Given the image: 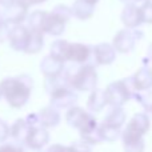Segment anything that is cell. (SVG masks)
<instances>
[{
	"mask_svg": "<svg viewBox=\"0 0 152 152\" xmlns=\"http://www.w3.org/2000/svg\"><path fill=\"white\" fill-rule=\"evenodd\" d=\"M37 120H39V127L42 128H55L60 123V112L56 108L48 105L40 110V112L37 113Z\"/></svg>",
	"mask_w": 152,
	"mask_h": 152,
	"instance_id": "16",
	"label": "cell"
},
{
	"mask_svg": "<svg viewBox=\"0 0 152 152\" xmlns=\"http://www.w3.org/2000/svg\"><path fill=\"white\" fill-rule=\"evenodd\" d=\"M104 94L105 99H107V104L111 107H123L134 96V91L129 87L127 79L116 80L108 84V87L104 89Z\"/></svg>",
	"mask_w": 152,
	"mask_h": 152,
	"instance_id": "7",
	"label": "cell"
},
{
	"mask_svg": "<svg viewBox=\"0 0 152 152\" xmlns=\"http://www.w3.org/2000/svg\"><path fill=\"white\" fill-rule=\"evenodd\" d=\"M81 1L87 3V4L92 5V7H95V5H96V4H97V1H99V0H81Z\"/></svg>",
	"mask_w": 152,
	"mask_h": 152,
	"instance_id": "36",
	"label": "cell"
},
{
	"mask_svg": "<svg viewBox=\"0 0 152 152\" xmlns=\"http://www.w3.org/2000/svg\"><path fill=\"white\" fill-rule=\"evenodd\" d=\"M61 76L72 89L80 92H91L96 88L97 74L94 64H74L64 67Z\"/></svg>",
	"mask_w": 152,
	"mask_h": 152,
	"instance_id": "3",
	"label": "cell"
},
{
	"mask_svg": "<svg viewBox=\"0 0 152 152\" xmlns=\"http://www.w3.org/2000/svg\"><path fill=\"white\" fill-rule=\"evenodd\" d=\"M135 1H151V0H135Z\"/></svg>",
	"mask_w": 152,
	"mask_h": 152,
	"instance_id": "38",
	"label": "cell"
},
{
	"mask_svg": "<svg viewBox=\"0 0 152 152\" xmlns=\"http://www.w3.org/2000/svg\"><path fill=\"white\" fill-rule=\"evenodd\" d=\"M64 67L66 66H64L63 61L56 60V59H53L52 56H50V55L43 58V60L40 61V71L45 76V79L60 76L63 74Z\"/></svg>",
	"mask_w": 152,
	"mask_h": 152,
	"instance_id": "19",
	"label": "cell"
},
{
	"mask_svg": "<svg viewBox=\"0 0 152 152\" xmlns=\"http://www.w3.org/2000/svg\"><path fill=\"white\" fill-rule=\"evenodd\" d=\"M34 80L29 75H19L13 77H5L0 81V94L15 110L23 108L31 97Z\"/></svg>",
	"mask_w": 152,
	"mask_h": 152,
	"instance_id": "2",
	"label": "cell"
},
{
	"mask_svg": "<svg viewBox=\"0 0 152 152\" xmlns=\"http://www.w3.org/2000/svg\"><path fill=\"white\" fill-rule=\"evenodd\" d=\"M107 104V99H105V94L104 89H99L95 88L94 91H91L87 100V110L88 112H100V111L104 110V107Z\"/></svg>",
	"mask_w": 152,
	"mask_h": 152,
	"instance_id": "21",
	"label": "cell"
},
{
	"mask_svg": "<svg viewBox=\"0 0 152 152\" xmlns=\"http://www.w3.org/2000/svg\"><path fill=\"white\" fill-rule=\"evenodd\" d=\"M15 1L16 0H0V5H1L3 10H4V8H8L10 5H12Z\"/></svg>",
	"mask_w": 152,
	"mask_h": 152,
	"instance_id": "33",
	"label": "cell"
},
{
	"mask_svg": "<svg viewBox=\"0 0 152 152\" xmlns=\"http://www.w3.org/2000/svg\"><path fill=\"white\" fill-rule=\"evenodd\" d=\"M10 31H11L10 24L5 23L4 20H0V43H4L5 40H8Z\"/></svg>",
	"mask_w": 152,
	"mask_h": 152,
	"instance_id": "30",
	"label": "cell"
},
{
	"mask_svg": "<svg viewBox=\"0 0 152 152\" xmlns=\"http://www.w3.org/2000/svg\"><path fill=\"white\" fill-rule=\"evenodd\" d=\"M44 47V34L42 32H35V31H31V35H29V40L27 43V47L24 50L26 53H37L43 50Z\"/></svg>",
	"mask_w": 152,
	"mask_h": 152,
	"instance_id": "24",
	"label": "cell"
},
{
	"mask_svg": "<svg viewBox=\"0 0 152 152\" xmlns=\"http://www.w3.org/2000/svg\"><path fill=\"white\" fill-rule=\"evenodd\" d=\"M94 10L95 7H92V5L87 4L81 0H76L71 7V13L79 20H87L94 15Z\"/></svg>",
	"mask_w": 152,
	"mask_h": 152,
	"instance_id": "23",
	"label": "cell"
},
{
	"mask_svg": "<svg viewBox=\"0 0 152 152\" xmlns=\"http://www.w3.org/2000/svg\"><path fill=\"white\" fill-rule=\"evenodd\" d=\"M28 8L29 5L27 4L26 0H16L12 5L4 8V11L1 12V19L11 27L23 24L28 16Z\"/></svg>",
	"mask_w": 152,
	"mask_h": 152,
	"instance_id": "9",
	"label": "cell"
},
{
	"mask_svg": "<svg viewBox=\"0 0 152 152\" xmlns=\"http://www.w3.org/2000/svg\"><path fill=\"white\" fill-rule=\"evenodd\" d=\"M0 152H21V145L16 143H3L0 144Z\"/></svg>",
	"mask_w": 152,
	"mask_h": 152,
	"instance_id": "31",
	"label": "cell"
},
{
	"mask_svg": "<svg viewBox=\"0 0 152 152\" xmlns=\"http://www.w3.org/2000/svg\"><path fill=\"white\" fill-rule=\"evenodd\" d=\"M27 4L31 7V5H36V4H42V3L47 1V0H26Z\"/></svg>",
	"mask_w": 152,
	"mask_h": 152,
	"instance_id": "34",
	"label": "cell"
},
{
	"mask_svg": "<svg viewBox=\"0 0 152 152\" xmlns=\"http://www.w3.org/2000/svg\"><path fill=\"white\" fill-rule=\"evenodd\" d=\"M0 20H3V19H1V12H0Z\"/></svg>",
	"mask_w": 152,
	"mask_h": 152,
	"instance_id": "39",
	"label": "cell"
},
{
	"mask_svg": "<svg viewBox=\"0 0 152 152\" xmlns=\"http://www.w3.org/2000/svg\"><path fill=\"white\" fill-rule=\"evenodd\" d=\"M68 147L71 152H92L91 145L84 142H75L71 145H68Z\"/></svg>",
	"mask_w": 152,
	"mask_h": 152,
	"instance_id": "28",
	"label": "cell"
},
{
	"mask_svg": "<svg viewBox=\"0 0 152 152\" xmlns=\"http://www.w3.org/2000/svg\"><path fill=\"white\" fill-rule=\"evenodd\" d=\"M92 58V47L83 43H69L67 50V61L74 64H88Z\"/></svg>",
	"mask_w": 152,
	"mask_h": 152,
	"instance_id": "12",
	"label": "cell"
},
{
	"mask_svg": "<svg viewBox=\"0 0 152 152\" xmlns=\"http://www.w3.org/2000/svg\"><path fill=\"white\" fill-rule=\"evenodd\" d=\"M45 16H47L45 11H34L32 13H29L26 19L27 28H28L29 31L42 32L43 34V26H44Z\"/></svg>",
	"mask_w": 152,
	"mask_h": 152,
	"instance_id": "22",
	"label": "cell"
},
{
	"mask_svg": "<svg viewBox=\"0 0 152 152\" xmlns=\"http://www.w3.org/2000/svg\"><path fill=\"white\" fill-rule=\"evenodd\" d=\"M126 111L123 107H111L102 124H99V132L103 142H116L121 135V128L126 123Z\"/></svg>",
	"mask_w": 152,
	"mask_h": 152,
	"instance_id": "5",
	"label": "cell"
},
{
	"mask_svg": "<svg viewBox=\"0 0 152 152\" xmlns=\"http://www.w3.org/2000/svg\"><path fill=\"white\" fill-rule=\"evenodd\" d=\"M95 64L97 66H108L116 59V51L112 44L108 43H100L92 47V58Z\"/></svg>",
	"mask_w": 152,
	"mask_h": 152,
	"instance_id": "14",
	"label": "cell"
},
{
	"mask_svg": "<svg viewBox=\"0 0 152 152\" xmlns=\"http://www.w3.org/2000/svg\"><path fill=\"white\" fill-rule=\"evenodd\" d=\"M50 139H51V136H50L48 129L42 128V127H32L23 145L24 147L32 148V150L42 151L50 143Z\"/></svg>",
	"mask_w": 152,
	"mask_h": 152,
	"instance_id": "13",
	"label": "cell"
},
{
	"mask_svg": "<svg viewBox=\"0 0 152 152\" xmlns=\"http://www.w3.org/2000/svg\"><path fill=\"white\" fill-rule=\"evenodd\" d=\"M121 21L127 28H137L140 24H143L142 21V15H140V7L135 4H127L123 8V12L120 15Z\"/></svg>",
	"mask_w": 152,
	"mask_h": 152,
	"instance_id": "18",
	"label": "cell"
},
{
	"mask_svg": "<svg viewBox=\"0 0 152 152\" xmlns=\"http://www.w3.org/2000/svg\"><path fill=\"white\" fill-rule=\"evenodd\" d=\"M140 15L143 23H152V1H144L140 7Z\"/></svg>",
	"mask_w": 152,
	"mask_h": 152,
	"instance_id": "27",
	"label": "cell"
},
{
	"mask_svg": "<svg viewBox=\"0 0 152 152\" xmlns=\"http://www.w3.org/2000/svg\"><path fill=\"white\" fill-rule=\"evenodd\" d=\"M68 44L69 43L67 40L63 39H58L52 43L51 45V51H50V56H52L53 59L59 61H67V50H68Z\"/></svg>",
	"mask_w": 152,
	"mask_h": 152,
	"instance_id": "25",
	"label": "cell"
},
{
	"mask_svg": "<svg viewBox=\"0 0 152 152\" xmlns=\"http://www.w3.org/2000/svg\"><path fill=\"white\" fill-rule=\"evenodd\" d=\"M0 97H1V94H0Z\"/></svg>",
	"mask_w": 152,
	"mask_h": 152,
	"instance_id": "40",
	"label": "cell"
},
{
	"mask_svg": "<svg viewBox=\"0 0 152 152\" xmlns=\"http://www.w3.org/2000/svg\"><path fill=\"white\" fill-rule=\"evenodd\" d=\"M136 102L144 108L145 112L152 113V91H144V92H135L134 96Z\"/></svg>",
	"mask_w": 152,
	"mask_h": 152,
	"instance_id": "26",
	"label": "cell"
},
{
	"mask_svg": "<svg viewBox=\"0 0 152 152\" xmlns=\"http://www.w3.org/2000/svg\"><path fill=\"white\" fill-rule=\"evenodd\" d=\"M45 152H71L68 145L64 144H51L50 147L45 150Z\"/></svg>",
	"mask_w": 152,
	"mask_h": 152,
	"instance_id": "32",
	"label": "cell"
},
{
	"mask_svg": "<svg viewBox=\"0 0 152 152\" xmlns=\"http://www.w3.org/2000/svg\"><path fill=\"white\" fill-rule=\"evenodd\" d=\"M29 35H31V31L24 24L12 26L10 35H8V42H10L11 48L18 51V52H24L27 43L29 40Z\"/></svg>",
	"mask_w": 152,
	"mask_h": 152,
	"instance_id": "11",
	"label": "cell"
},
{
	"mask_svg": "<svg viewBox=\"0 0 152 152\" xmlns=\"http://www.w3.org/2000/svg\"><path fill=\"white\" fill-rule=\"evenodd\" d=\"M144 37V34H143L140 29H131V28H126L119 31L118 34L115 35L112 40V47L115 48L116 52L120 53H129L135 50L137 42L142 40Z\"/></svg>",
	"mask_w": 152,
	"mask_h": 152,
	"instance_id": "8",
	"label": "cell"
},
{
	"mask_svg": "<svg viewBox=\"0 0 152 152\" xmlns=\"http://www.w3.org/2000/svg\"><path fill=\"white\" fill-rule=\"evenodd\" d=\"M71 7L64 4L56 5L50 13L47 12L43 26V34H48L51 36H60L64 32L67 21L71 19Z\"/></svg>",
	"mask_w": 152,
	"mask_h": 152,
	"instance_id": "6",
	"label": "cell"
},
{
	"mask_svg": "<svg viewBox=\"0 0 152 152\" xmlns=\"http://www.w3.org/2000/svg\"><path fill=\"white\" fill-rule=\"evenodd\" d=\"M151 127V120L148 118V115L145 112H137L135 113L131 118V120L127 123L126 126V131L131 132L134 135H137V136H143L150 131Z\"/></svg>",
	"mask_w": 152,
	"mask_h": 152,
	"instance_id": "15",
	"label": "cell"
},
{
	"mask_svg": "<svg viewBox=\"0 0 152 152\" xmlns=\"http://www.w3.org/2000/svg\"><path fill=\"white\" fill-rule=\"evenodd\" d=\"M32 127L26 121V119H18L13 121V124L10 127V136L13 139L16 144L23 145L28 136Z\"/></svg>",
	"mask_w": 152,
	"mask_h": 152,
	"instance_id": "20",
	"label": "cell"
},
{
	"mask_svg": "<svg viewBox=\"0 0 152 152\" xmlns=\"http://www.w3.org/2000/svg\"><path fill=\"white\" fill-rule=\"evenodd\" d=\"M66 121L72 128L77 129L80 134L81 142L89 145L102 143V136L99 132V124L95 116L87 110L77 105L68 108L66 112Z\"/></svg>",
	"mask_w": 152,
	"mask_h": 152,
	"instance_id": "1",
	"label": "cell"
},
{
	"mask_svg": "<svg viewBox=\"0 0 152 152\" xmlns=\"http://www.w3.org/2000/svg\"><path fill=\"white\" fill-rule=\"evenodd\" d=\"M44 87L47 94L50 95V105L60 110H68L74 107L77 102V95L71 87L67 84L63 76L45 79Z\"/></svg>",
	"mask_w": 152,
	"mask_h": 152,
	"instance_id": "4",
	"label": "cell"
},
{
	"mask_svg": "<svg viewBox=\"0 0 152 152\" xmlns=\"http://www.w3.org/2000/svg\"><path fill=\"white\" fill-rule=\"evenodd\" d=\"M10 137V126L4 120H0V144L7 142Z\"/></svg>",
	"mask_w": 152,
	"mask_h": 152,
	"instance_id": "29",
	"label": "cell"
},
{
	"mask_svg": "<svg viewBox=\"0 0 152 152\" xmlns=\"http://www.w3.org/2000/svg\"><path fill=\"white\" fill-rule=\"evenodd\" d=\"M21 152H42V151L32 150V148H28V147H24V145H21Z\"/></svg>",
	"mask_w": 152,
	"mask_h": 152,
	"instance_id": "35",
	"label": "cell"
},
{
	"mask_svg": "<svg viewBox=\"0 0 152 152\" xmlns=\"http://www.w3.org/2000/svg\"><path fill=\"white\" fill-rule=\"evenodd\" d=\"M147 60H151V61H152V44H150V47H148V56H147Z\"/></svg>",
	"mask_w": 152,
	"mask_h": 152,
	"instance_id": "37",
	"label": "cell"
},
{
	"mask_svg": "<svg viewBox=\"0 0 152 152\" xmlns=\"http://www.w3.org/2000/svg\"><path fill=\"white\" fill-rule=\"evenodd\" d=\"M129 87L135 92H144L150 91L152 88V68L148 66H144L139 68L132 76L127 77Z\"/></svg>",
	"mask_w": 152,
	"mask_h": 152,
	"instance_id": "10",
	"label": "cell"
},
{
	"mask_svg": "<svg viewBox=\"0 0 152 152\" xmlns=\"http://www.w3.org/2000/svg\"><path fill=\"white\" fill-rule=\"evenodd\" d=\"M121 142H123L124 152H144L145 150V142L143 136H137L131 132L123 129L121 131Z\"/></svg>",
	"mask_w": 152,
	"mask_h": 152,
	"instance_id": "17",
	"label": "cell"
}]
</instances>
